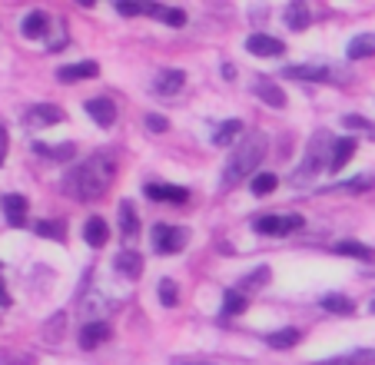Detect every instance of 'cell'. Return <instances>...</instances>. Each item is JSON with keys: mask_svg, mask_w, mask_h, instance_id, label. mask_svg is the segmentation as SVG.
Here are the masks:
<instances>
[{"mask_svg": "<svg viewBox=\"0 0 375 365\" xmlns=\"http://www.w3.org/2000/svg\"><path fill=\"white\" fill-rule=\"evenodd\" d=\"M113 159L103 153L90 156V159H83V163H76L70 173L63 176V190H67V196H74V199H80V203H94V199H100L103 192L110 190L113 183Z\"/></svg>", "mask_w": 375, "mask_h": 365, "instance_id": "6da1fadb", "label": "cell"}, {"mask_svg": "<svg viewBox=\"0 0 375 365\" xmlns=\"http://www.w3.org/2000/svg\"><path fill=\"white\" fill-rule=\"evenodd\" d=\"M263 156H266V136L263 133H246L243 140H239V146H236V153L229 156V163H226L223 190H233L239 179H246V176L259 166Z\"/></svg>", "mask_w": 375, "mask_h": 365, "instance_id": "7a4b0ae2", "label": "cell"}, {"mask_svg": "<svg viewBox=\"0 0 375 365\" xmlns=\"http://www.w3.org/2000/svg\"><path fill=\"white\" fill-rule=\"evenodd\" d=\"M186 230H180V226H167V223H156L153 226V250L160 252V256H169V252H180L186 246Z\"/></svg>", "mask_w": 375, "mask_h": 365, "instance_id": "3957f363", "label": "cell"}, {"mask_svg": "<svg viewBox=\"0 0 375 365\" xmlns=\"http://www.w3.org/2000/svg\"><path fill=\"white\" fill-rule=\"evenodd\" d=\"M286 80H306V83H342L332 67H322V63H302V67H286L282 70Z\"/></svg>", "mask_w": 375, "mask_h": 365, "instance_id": "277c9868", "label": "cell"}, {"mask_svg": "<svg viewBox=\"0 0 375 365\" xmlns=\"http://www.w3.org/2000/svg\"><path fill=\"white\" fill-rule=\"evenodd\" d=\"M302 226V216L296 212H286V216H259L256 223H253V230L259 232V236H286V232L299 230Z\"/></svg>", "mask_w": 375, "mask_h": 365, "instance_id": "5b68a950", "label": "cell"}, {"mask_svg": "<svg viewBox=\"0 0 375 365\" xmlns=\"http://www.w3.org/2000/svg\"><path fill=\"white\" fill-rule=\"evenodd\" d=\"M63 120V110H56L50 103H37V107H30L27 113H23V123L30 126V130H40V126H54Z\"/></svg>", "mask_w": 375, "mask_h": 365, "instance_id": "8992f818", "label": "cell"}, {"mask_svg": "<svg viewBox=\"0 0 375 365\" xmlns=\"http://www.w3.org/2000/svg\"><path fill=\"white\" fill-rule=\"evenodd\" d=\"M246 50H249L253 57H279V54H286L282 40L269 37V34H253V37L246 40Z\"/></svg>", "mask_w": 375, "mask_h": 365, "instance_id": "52a82bcc", "label": "cell"}, {"mask_svg": "<svg viewBox=\"0 0 375 365\" xmlns=\"http://www.w3.org/2000/svg\"><path fill=\"white\" fill-rule=\"evenodd\" d=\"M87 113L94 116L96 126H113L116 123V103L110 96H96V100H87Z\"/></svg>", "mask_w": 375, "mask_h": 365, "instance_id": "ba28073f", "label": "cell"}, {"mask_svg": "<svg viewBox=\"0 0 375 365\" xmlns=\"http://www.w3.org/2000/svg\"><path fill=\"white\" fill-rule=\"evenodd\" d=\"M100 74V67H96L94 60H83V63H70V67H60L56 70V80L60 83H76V80H90Z\"/></svg>", "mask_w": 375, "mask_h": 365, "instance_id": "9c48e42d", "label": "cell"}, {"mask_svg": "<svg viewBox=\"0 0 375 365\" xmlns=\"http://www.w3.org/2000/svg\"><path fill=\"white\" fill-rule=\"evenodd\" d=\"M253 90H256V96L263 100L266 107H272V110H282V107H286V93H282V87H279V83H272V80L259 77V80H256V87H253Z\"/></svg>", "mask_w": 375, "mask_h": 365, "instance_id": "30bf717a", "label": "cell"}, {"mask_svg": "<svg viewBox=\"0 0 375 365\" xmlns=\"http://www.w3.org/2000/svg\"><path fill=\"white\" fill-rule=\"evenodd\" d=\"M113 266H116L120 276H127V279H140V276H143V256L133 250H123L113 259Z\"/></svg>", "mask_w": 375, "mask_h": 365, "instance_id": "8fae6325", "label": "cell"}, {"mask_svg": "<svg viewBox=\"0 0 375 365\" xmlns=\"http://www.w3.org/2000/svg\"><path fill=\"white\" fill-rule=\"evenodd\" d=\"M3 212L10 226H27V199L20 192H7L3 196Z\"/></svg>", "mask_w": 375, "mask_h": 365, "instance_id": "7c38bea8", "label": "cell"}, {"mask_svg": "<svg viewBox=\"0 0 375 365\" xmlns=\"http://www.w3.org/2000/svg\"><path fill=\"white\" fill-rule=\"evenodd\" d=\"M83 239H87L94 250L107 246V239H110V226H107V219H103V216H90L87 226H83Z\"/></svg>", "mask_w": 375, "mask_h": 365, "instance_id": "4fadbf2b", "label": "cell"}, {"mask_svg": "<svg viewBox=\"0 0 375 365\" xmlns=\"http://www.w3.org/2000/svg\"><path fill=\"white\" fill-rule=\"evenodd\" d=\"M183 83H186V74L183 70H160V77H156V83H153V90L163 96H173L183 90Z\"/></svg>", "mask_w": 375, "mask_h": 365, "instance_id": "5bb4252c", "label": "cell"}, {"mask_svg": "<svg viewBox=\"0 0 375 365\" xmlns=\"http://www.w3.org/2000/svg\"><path fill=\"white\" fill-rule=\"evenodd\" d=\"M147 196H150V199H163V203H186V199H189V190H186V186L150 183V186H147Z\"/></svg>", "mask_w": 375, "mask_h": 365, "instance_id": "9a60e30c", "label": "cell"}, {"mask_svg": "<svg viewBox=\"0 0 375 365\" xmlns=\"http://www.w3.org/2000/svg\"><path fill=\"white\" fill-rule=\"evenodd\" d=\"M107 339H110V326L107 322H83L80 326V346L83 349H96Z\"/></svg>", "mask_w": 375, "mask_h": 365, "instance_id": "2e32d148", "label": "cell"}, {"mask_svg": "<svg viewBox=\"0 0 375 365\" xmlns=\"http://www.w3.org/2000/svg\"><path fill=\"white\" fill-rule=\"evenodd\" d=\"M352 156H356V140H352V136H342V140H336V143H332V159H329V170H332V173H339V170H342V166H345Z\"/></svg>", "mask_w": 375, "mask_h": 365, "instance_id": "e0dca14e", "label": "cell"}, {"mask_svg": "<svg viewBox=\"0 0 375 365\" xmlns=\"http://www.w3.org/2000/svg\"><path fill=\"white\" fill-rule=\"evenodd\" d=\"M47 27H50V20H47V14L43 10H34V14H27L23 17V23H20V34L27 40H37L47 34Z\"/></svg>", "mask_w": 375, "mask_h": 365, "instance_id": "ac0fdd59", "label": "cell"}, {"mask_svg": "<svg viewBox=\"0 0 375 365\" xmlns=\"http://www.w3.org/2000/svg\"><path fill=\"white\" fill-rule=\"evenodd\" d=\"M120 230H123V239H136V232H140V216L130 199L120 203Z\"/></svg>", "mask_w": 375, "mask_h": 365, "instance_id": "d6986e66", "label": "cell"}, {"mask_svg": "<svg viewBox=\"0 0 375 365\" xmlns=\"http://www.w3.org/2000/svg\"><path fill=\"white\" fill-rule=\"evenodd\" d=\"M375 54V34H358L349 47H345V57L349 60H365Z\"/></svg>", "mask_w": 375, "mask_h": 365, "instance_id": "ffe728a7", "label": "cell"}, {"mask_svg": "<svg viewBox=\"0 0 375 365\" xmlns=\"http://www.w3.org/2000/svg\"><path fill=\"white\" fill-rule=\"evenodd\" d=\"M322 309H325V312H336V316H352V312H356V302H352L349 296L329 292V296H322Z\"/></svg>", "mask_w": 375, "mask_h": 365, "instance_id": "44dd1931", "label": "cell"}, {"mask_svg": "<svg viewBox=\"0 0 375 365\" xmlns=\"http://www.w3.org/2000/svg\"><path fill=\"white\" fill-rule=\"evenodd\" d=\"M147 14L156 17V20H167L169 27H183V23H186V14H183V10H176V7H163V3H150Z\"/></svg>", "mask_w": 375, "mask_h": 365, "instance_id": "7402d4cb", "label": "cell"}, {"mask_svg": "<svg viewBox=\"0 0 375 365\" xmlns=\"http://www.w3.org/2000/svg\"><path fill=\"white\" fill-rule=\"evenodd\" d=\"M299 339H302L299 329H279V332H269V335H266V346L269 349H292Z\"/></svg>", "mask_w": 375, "mask_h": 365, "instance_id": "603a6c76", "label": "cell"}, {"mask_svg": "<svg viewBox=\"0 0 375 365\" xmlns=\"http://www.w3.org/2000/svg\"><path fill=\"white\" fill-rule=\"evenodd\" d=\"M286 23H289V30H306L309 27V7L306 3H289L286 7Z\"/></svg>", "mask_w": 375, "mask_h": 365, "instance_id": "cb8c5ba5", "label": "cell"}, {"mask_svg": "<svg viewBox=\"0 0 375 365\" xmlns=\"http://www.w3.org/2000/svg\"><path fill=\"white\" fill-rule=\"evenodd\" d=\"M239 133H243V123H239V120H226L223 126L213 133V143H216V146H229V143L239 140Z\"/></svg>", "mask_w": 375, "mask_h": 365, "instance_id": "d4e9b609", "label": "cell"}, {"mask_svg": "<svg viewBox=\"0 0 375 365\" xmlns=\"http://www.w3.org/2000/svg\"><path fill=\"white\" fill-rule=\"evenodd\" d=\"M336 252H339V256L362 259V263H372V250H369V246H362V243H356V239H342V243H336Z\"/></svg>", "mask_w": 375, "mask_h": 365, "instance_id": "484cf974", "label": "cell"}, {"mask_svg": "<svg viewBox=\"0 0 375 365\" xmlns=\"http://www.w3.org/2000/svg\"><path fill=\"white\" fill-rule=\"evenodd\" d=\"M325 365H375V349L349 352V355H339V359H329Z\"/></svg>", "mask_w": 375, "mask_h": 365, "instance_id": "4316f807", "label": "cell"}, {"mask_svg": "<svg viewBox=\"0 0 375 365\" xmlns=\"http://www.w3.org/2000/svg\"><path fill=\"white\" fill-rule=\"evenodd\" d=\"M279 186V179H276V173H259L253 176V196H269V192Z\"/></svg>", "mask_w": 375, "mask_h": 365, "instance_id": "83f0119b", "label": "cell"}, {"mask_svg": "<svg viewBox=\"0 0 375 365\" xmlns=\"http://www.w3.org/2000/svg\"><path fill=\"white\" fill-rule=\"evenodd\" d=\"M246 296L243 292H226L223 296V316H239V312H246Z\"/></svg>", "mask_w": 375, "mask_h": 365, "instance_id": "f1b7e54d", "label": "cell"}, {"mask_svg": "<svg viewBox=\"0 0 375 365\" xmlns=\"http://www.w3.org/2000/svg\"><path fill=\"white\" fill-rule=\"evenodd\" d=\"M156 296H160V302H163V306H176V302H180V296H176V283H173V279H160Z\"/></svg>", "mask_w": 375, "mask_h": 365, "instance_id": "f546056e", "label": "cell"}, {"mask_svg": "<svg viewBox=\"0 0 375 365\" xmlns=\"http://www.w3.org/2000/svg\"><path fill=\"white\" fill-rule=\"evenodd\" d=\"M34 150H37L40 156H54V159H70V156H74V146H70V143H63V146H54V150H50V146H43V143H37Z\"/></svg>", "mask_w": 375, "mask_h": 365, "instance_id": "4dcf8cb0", "label": "cell"}, {"mask_svg": "<svg viewBox=\"0 0 375 365\" xmlns=\"http://www.w3.org/2000/svg\"><path fill=\"white\" fill-rule=\"evenodd\" d=\"M375 183V176H358V179H349V183H336L332 190H349V192H362V190H369Z\"/></svg>", "mask_w": 375, "mask_h": 365, "instance_id": "1f68e13d", "label": "cell"}, {"mask_svg": "<svg viewBox=\"0 0 375 365\" xmlns=\"http://www.w3.org/2000/svg\"><path fill=\"white\" fill-rule=\"evenodd\" d=\"M342 123H345V130H365L369 136H375V123H369V120H362V116H345Z\"/></svg>", "mask_w": 375, "mask_h": 365, "instance_id": "d6a6232c", "label": "cell"}, {"mask_svg": "<svg viewBox=\"0 0 375 365\" xmlns=\"http://www.w3.org/2000/svg\"><path fill=\"white\" fill-rule=\"evenodd\" d=\"M34 230H37L40 236H54V239H63V223H50V219H43V223H37Z\"/></svg>", "mask_w": 375, "mask_h": 365, "instance_id": "836d02e7", "label": "cell"}, {"mask_svg": "<svg viewBox=\"0 0 375 365\" xmlns=\"http://www.w3.org/2000/svg\"><path fill=\"white\" fill-rule=\"evenodd\" d=\"M147 126H150V133H167V130H169V120H167V116L150 113V116H147Z\"/></svg>", "mask_w": 375, "mask_h": 365, "instance_id": "e575fe53", "label": "cell"}, {"mask_svg": "<svg viewBox=\"0 0 375 365\" xmlns=\"http://www.w3.org/2000/svg\"><path fill=\"white\" fill-rule=\"evenodd\" d=\"M116 10H120L123 17H136V14H143L147 7H140V3H130V0H120V3H116Z\"/></svg>", "mask_w": 375, "mask_h": 365, "instance_id": "d590c367", "label": "cell"}, {"mask_svg": "<svg viewBox=\"0 0 375 365\" xmlns=\"http://www.w3.org/2000/svg\"><path fill=\"white\" fill-rule=\"evenodd\" d=\"M259 283H269V269H266V266H263V269H259V272H253V276H249V279H246V283H243V286H239V289L259 286Z\"/></svg>", "mask_w": 375, "mask_h": 365, "instance_id": "8d00e7d4", "label": "cell"}, {"mask_svg": "<svg viewBox=\"0 0 375 365\" xmlns=\"http://www.w3.org/2000/svg\"><path fill=\"white\" fill-rule=\"evenodd\" d=\"M67 43V30H63V23H56V37H50V50H60Z\"/></svg>", "mask_w": 375, "mask_h": 365, "instance_id": "74e56055", "label": "cell"}, {"mask_svg": "<svg viewBox=\"0 0 375 365\" xmlns=\"http://www.w3.org/2000/svg\"><path fill=\"white\" fill-rule=\"evenodd\" d=\"M7 146H10V136H7V130L0 126V166H3V159H7Z\"/></svg>", "mask_w": 375, "mask_h": 365, "instance_id": "f35d334b", "label": "cell"}, {"mask_svg": "<svg viewBox=\"0 0 375 365\" xmlns=\"http://www.w3.org/2000/svg\"><path fill=\"white\" fill-rule=\"evenodd\" d=\"M10 306V296H7V289H3V283H0V309Z\"/></svg>", "mask_w": 375, "mask_h": 365, "instance_id": "ab89813d", "label": "cell"}, {"mask_svg": "<svg viewBox=\"0 0 375 365\" xmlns=\"http://www.w3.org/2000/svg\"><path fill=\"white\" fill-rule=\"evenodd\" d=\"M173 365H209V362H196V359H173Z\"/></svg>", "mask_w": 375, "mask_h": 365, "instance_id": "60d3db41", "label": "cell"}, {"mask_svg": "<svg viewBox=\"0 0 375 365\" xmlns=\"http://www.w3.org/2000/svg\"><path fill=\"white\" fill-rule=\"evenodd\" d=\"M369 309H372V316H375V299H372V306H369Z\"/></svg>", "mask_w": 375, "mask_h": 365, "instance_id": "b9f144b4", "label": "cell"}]
</instances>
